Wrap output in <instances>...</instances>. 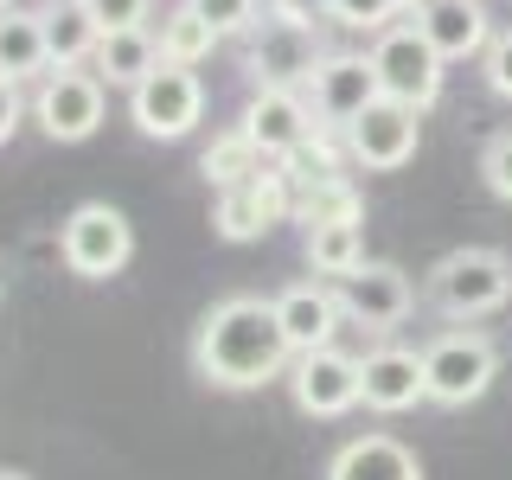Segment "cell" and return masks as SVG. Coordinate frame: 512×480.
Returning <instances> with one entry per match:
<instances>
[{"label":"cell","mask_w":512,"mask_h":480,"mask_svg":"<svg viewBox=\"0 0 512 480\" xmlns=\"http://www.w3.org/2000/svg\"><path fill=\"white\" fill-rule=\"evenodd\" d=\"M288 333L276 320V301L224 295L192 333V372L218 391H263L269 378L288 372Z\"/></svg>","instance_id":"cell-1"},{"label":"cell","mask_w":512,"mask_h":480,"mask_svg":"<svg viewBox=\"0 0 512 480\" xmlns=\"http://www.w3.org/2000/svg\"><path fill=\"white\" fill-rule=\"evenodd\" d=\"M512 301V263L506 250H487V244H468V250H448L436 269H429V308L455 327L468 320H487Z\"/></svg>","instance_id":"cell-2"},{"label":"cell","mask_w":512,"mask_h":480,"mask_svg":"<svg viewBox=\"0 0 512 480\" xmlns=\"http://www.w3.org/2000/svg\"><path fill=\"white\" fill-rule=\"evenodd\" d=\"M493 372H500V346L474 327H448L423 346V384H429V404H442V410L480 404Z\"/></svg>","instance_id":"cell-3"},{"label":"cell","mask_w":512,"mask_h":480,"mask_svg":"<svg viewBox=\"0 0 512 480\" xmlns=\"http://www.w3.org/2000/svg\"><path fill=\"white\" fill-rule=\"evenodd\" d=\"M365 58H372V71H378V90L391 96V103L416 109V116L442 96V64L448 58L423 39V26H384Z\"/></svg>","instance_id":"cell-4"},{"label":"cell","mask_w":512,"mask_h":480,"mask_svg":"<svg viewBox=\"0 0 512 480\" xmlns=\"http://www.w3.org/2000/svg\"><path fill=\"white\" fill-rule=\"evenodd\" d=\"M58 256H64V269H71V276H84V282L122 276V263L135 256V224H128L116 205L90 199V205H77V212L64 218Z\"/></svg>","instance_id":"cell-5"},{"label":"cell","mask_w":512,"mask_h":480,"mask_svg":"<svg viewBox=\"0 0 512 480\" xmlns=\"http://www.w3.org/2000/svg\"><path fill=\"white\" fill-rule=\"evenodd\" d=\"M128 109H135V128H141V135L180 141L205 116V84L186 71V64H154V71L128 90Z\"/></svg>","instance_id":"cell-6"},{"label":"cell","mask_w":512,"mask_h":480,"mask_svg":"<svg viewBox=\"0 0 512 480\" xmlns=\"http://www.w3.org/2000/svg\"><path fill=\"white\" fill-rule=\"evenodd\" d=\"M250 77L256 90H301L308 77L320 71V32L308 20H282V13H269V20L250 26Z\"/></svg>","instance_id":"cell-7"},{"label":"cell","mask_w":512,"mask_h":480,"mask_svg":"<svg viewBox=\"0 0 512 480\" xmlns=\"http://www.w3.org/2000/svg\"><path fill=\"white\" fill-rule=\"evenodd\" d=\"M295 212V192H288V173L282 167H256L250 180H237V186H224L218 192V237H231V244H250V237H263V231H276V224Z\"/></svg>","instance_id":"cell-8"},{"label":"cell","mask_w":512,"mask_h":480,"mask_svg":"<svg viewBox=\"0 0 512 480\" xmlns=\"http://www.w3.org/2000/svg\"><path fill=\"white\" fill-rule=\"evenodd\" d=\"M333 295H340L346 320H359V327H372V333L404 327L410 308H416V288H410V276H404L397 263H372V256H365V263L352 269V276L333 282Z\"/></svg>","instance_id":"cell-9"},{"label":"cell","mask_w":512,"mask_h":480,"mask_svg":"<svg viewBox=\"0 0 512 480\" xmlns=\"http://www.w3.org/2000/svg\"><path fill=\"white\" fill-rule=\"evenodd\" d=\"M416 135H423L416 109L378 96V103L346 128V154H352V167H365V173H397L404 160H416Z\"/></svg>","instance_id":"cell-10"},{"label":"cell","mask_w":512,"mask_h":480,"mask_svg":"<svg viewBox=\"0 0 512 480\" xmlns=\"http://www.w3.org/2000/svg\"><path fill=\"white\" fill-rule=\"evenodd\" d=\"M32 116L52 141H90L103 122V77L96 71H45L39 96H32Z\"/></svg>","instance_id":"cell-11"},{"label":"cell","mask_w":512,"mask_h":480,"mask_svg":"<svg viewBox=\"0 0 512 480\" xmlns=\"http://www.w3.org/2000/svg\"><path fill=\"white\" fill-rule=\"evenodd\" d=\"M308 96H314V116L320 128H346L365 116V109L378 103V71H372V58H352V52H327L320 58V71L308 77Z\"/></svg>","instance_id":"cell-12"},{"label":"cell","mask_w":512,"mask_h":480,"mask_svg":"<svg viewBox=\"0 0 512 480\" xmlns=\"http://www.w3.org/2000/svg\"><path fill=\"white\" fill-rule=\"evenodd\" d=\"M288 391H295L301 416H346L359 404V359L340 346H320V352H295L288 365Z\"/></svg>","instance_id":"cell-13"},{"label":"cell","mask_w":512,"mask_h":480,"mask_svg":"<svg viewBox=\"0 0 512 480\" xmlns=\"http://www.w3.org/2000/svg\"><path fill=\"white\" fill-rule=\"evenodd\" d=\"M244 135L256 141V154L263 160H288V154H301V141L314 135V103L301 90H256L250 103H244Z\"/></svg>","instance_id":"cell-14"},{"label":"cell","mask_w":512,"mask_h":480,"mask_svg":"<svg viewBox=\"0 0 512 480\" xmlns=\"http://www.w3.org/2000/svg\"><path fill=\"white\" fill-rule=\"evenodd\" d=\"M429 397L423 384V352L410 346H378L359 359V404L378 410V416H397V410H416Z\"/></svg>","instance_id":"cell-15"},{"label":"cell","mask_w":512,"mask_h":480,"mask_svg":"<svg viewBox=\"0 0 512 480\" xmlns=\"http://www.w3.org/2000/svg\"><path fill=\"white\" fill-rule=\"evenodd\" d=\"M276 320H282V333H288V352H320V346H333L346 308H340L333 288L295 282V288H282V295H276Z\"/></svg>","instance_id":"cell-16"},{"label":"cell","mask_w":512,"mask_h":480,"mask_svg":"<svg viewBox=\"0 0 512 480\" xmlns=\"http://www.w3.org/2000/svg\"><path fill=\"white\" fill-rule=\"evenodd\" d=\"M416 26H423V39L436 45L448 64L487 58V45H493V13L480 7V0H436L429 13H416Z\"/></svg>","instance_id":"cell-17"},{"label":"cell","mask_w":512,"mask_h":480,"mask_svg":"<svg viewBox=\"0 0 512 480\" xmlns=\"http://www.w3.org/2000/svg\"><path fill=\"white\" fill-rule=\"evenodd\" d=\"M327 480H423V461L397 436H352L340 455H333Z\"/></svg>","instance_id":"cell-18"},{"label":"cell","mask_w":512,"mask_h":480,"mask_svg":"<svg viewBox=\"0 0 512 480\" xmlns=\"http://www.w3.org/2000/svg\"><path fill=\"white\" fill-rule=\"evenodd\" d=\"M154 64H160V39L148 26H122V32H103V39H96V77H103V84L135 90Z\"/></svg>","instance_id":"cell-19"},{"label":"cell","mask_w":512,"mask_h":480,"mask_svg":"<svg viewBox=\"0 0 512 480\" xmlns=\"http://www.w3.org/2000/svg\"><path fill=\"white\" fill-rule=\"evenodd\" d=\"M52 52H45V13H0V77L20 84V77H39Z\"/></svg>","instance_id":"cell-20"},{"label":"cell","mask_w":512,"mask_h":480,"mask_svg":"<svg viewBox=\"0 0 512 480\" xmlns=\"http://www.w3.org/2000/svg\"><path fill=\"white\" fill-rule=\"evenodd\" d=\"M365 263V224L359 218H340V224H314L308 231V269L314 276H352Z\"/></svg>","instance_id":"cell-21"},{"label":"cell","mask_w":512,"mask_h":480,"mask_svg":"<svg viewBox=\"0 0 512 480\" xmlns=\"http://www.w3.org/2000/svg\"><path fill=\"white\" fill-rule=\"evenodd\" d=\"M218 39H224V32L212 20H199L192 7H173L167 20H160V64H186V71H192V64H205L218 52Z\"/></svg>","instance_id":"cell-22"},{"label":"cell","mask_w":512,"mask_h":480,"mask_svg":"<svg viewBox=\"0 0 512 480\" xmlns=\"http://www.w3.org/2000/svg\"><path fill=\"white\" fill-rule=\"evenodd\" d=\"M96 20L84 7H64V13H45V52H52V71H77V58L96 52Z\"/></svg>","instance_id":"cell-23"},{"label":"cell","mask_w":512,"mask_h":480,"mask_svg":"<svg viewBox=\"0 0 512 480\" xmlns=\"http://www.w3.org/2000/svg\"><path fill=\"white\" fill-rule=\"evenodd\" d=\"M256 167H263V154H256V141L244 135V128L218 135L212 148H205V160H199V173H205V180H212L218 192H224V186H237V180H250Z\"/></svg>","instance_id":"cell-24"},{"label":"cell","mask_w":512,"mask_h":480,"mask_svg":"<svg viewBox=\"0 0 512 480\" xmlns=\"http://www.w3.org/2000/svg\"><path fill=\"white\" fill-rule=\"evenodd\" d=\"M295 218L308 224H340V218H365L359 192H352V180H308V192L295 199Z\"/></svg>","instance_id":"cell-25"},{"label":"cell","mask_w":512,"mask_h":480,"mask_svg":"<svg viewBox=\"0 0 512 480\" xmlns=\"http://www.w3.org/2000/svg\"><path fill=\"white\" fill-rule=\"evenodd\" d=\"M391 13H404L397 0H327V20L346 26V32H384Z\"/></svg>","instance_id":"cell-26"},{"label":"cell","mask_w":512,"mask_h":480,"mask_svg":"<svg viewBox=\"0 0 512 480\" xmlns=\"http://www.w3.org/2000/svg\"><path fill=\"white\" fill-rule=\"evenodd\" d=\"M480 180H487L493 199L512 205V135H493L487 148H480Z\"/></svg>","instance_id":"cell-27"},{"label":"cell","mask_w":512,"mask_h":480,"mask_svg":"<svg viewBox=\"0 0 512 480\" xmlns=\"http://www.w3.org/2000/svg\"><path fill=\"white\" fill-rule=\"evenodd\" d=\"M199 20H212L218 32H250L256 26V0H186Z\"/></svg>","instance_id":"cell-28"},{"label":"cell","mask_w":512,"mask_h":480,"mask_svg":"<svg viewBox=\"0 0 512 480\" xmlns=\"http://www.w3.org/2000/svg\"><path fill=\"white\" fill-rule=\"evenodd\" d=\"M77 7L96 20V32H122V26L148 20V0H77Z\"/></svg>","instance_id":"cell-29"},{"label":"cell","mask_w":512,"mask_h":480,"mask_svg":"<svg viewBox=\"0 0 512 480\" xmlns=\"http://www.w3.org/2000/svg\"><path fill=\"white\" fill-rule=\"evenodd\" d=\"M480 71H487V90L512 103V32H493V45H487V58H480Z\"/></svg>","instance_id":"cell-30"},{"label":"cell","mask_w":512,"mask_h":480,"mask_svg":"<svg viewBox=\"0 0 512 480\" xmlns=\"http://www.w3.org/2000/svg\"><path fill=\"white\" fill-rule=\"evenodd\" d=\"M13 128H20V90H13L7 77H0V148L13 141Z\"/></svg>","instance_id":"cell-31"},{"label":"cell","mask_w":512,"mask_h":480,"mask_svg":"<svg viewBox=\"0 0 512 480\" xmlns=\"http://www.w3.org/2000/svg\"><path fill=\"white\" fill-rule=\"evenodd\" d=\"M276 13H282V20H320V13H327V0H276Z\"/></svg>","instance_id":"cell-32"},{"label":"cell","mask_w":512,"mask_h":480,"mask_svg":"<svg viewBox=\"0 0 512 480\" xmlns=\"http://www.w3.org/2000/svg\"><path fill=\"white\" fill-rule=\"evenodd\" d=\"M397 7H404V13H429V7H436V0H397Z\"/></svg>","instance_id":"cell-33"},{"label":"cell","mask_w":512,"mask_h":480,"mask_svg":"<svg viewBox=\"0 0 512 480\" xmlns=\"http://www.w3.org/2000/svg\"><path fill=\"white\" fill-rule=\"evenodd\" d=\"M0 480H26V474H20V468H0Z\"/></svg>","instance_id":"cell-34"},{"label":"cell","mask_w":512,"mask_h":480,"mask_svg":"<svg viewBox=\"0 0 512 480\" xmlns=\"http://www.w3.org/2000/svg\"><path fill=\"white\" fill-rule=\"evenodd\" d=\"M0 13H13V0H0Z\"/></svg>","instance_id":"cell-35"}]
</instances>
